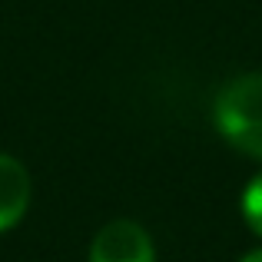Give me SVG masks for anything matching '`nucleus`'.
Here are the masks:
<instances>
[{
    "label": "nucleus",
    "instance_id": "20e7f679",
    "mask_svg": "<svg viewBox=\"0 0 262 262\" xmlns=\"http://www.w3.org/2000/svg\"><path fill=\"white\" fill-rule=\"evenodd\" d=\"M243 212H246V223L252 226V229L262 236V176H256L249 183V189H246L243 196Z\"/></svg>",
    "mask_w": 262,
    "mask_h": 262
},
{
    "label": "nucleus",
    "instance_id": "7ed1b4c3",
    "mask_svg": "<svg viewBox=\"0 0 262 262\" xmlns=\"http://www.w3.org/2000/svg\"><path fill=\"white\" fill-rule=\"evenodd\" d=\"M27 206H30V176L13 156L0 153V229L17 226Z\"/></svg>",
    "mask_w": 262,
    "mask_h": 262
},
{
    "label": "nucleus",
    "instance_id": "39448f33",
    "mask_svg": "<svg viewBox=\"0 0 262 262\" xmlns=\"http://www.w3.org/2000/svg\"><path fill=\"white\" fill-rule=\"evenodd\" d=\"M243 262H262V249H256V252H249Z\"/></svg>",
    "mask_w": 262,
    "mask_h": 262
},
{
    "label": "nucleus",
    "instance_id": "f257e3e1",
    "mask_svg": "<svg viewBox=\"0 0 262 262\" xmlns=\"http://www.w3.org/2000/svg\"><path fill=\"white\" fill-rule=\"evenodd\" d=\"M212 116L232 146L262 160V73L229 80L219 90Z\"/></svg>",
    "mask_w": 262,
    "mask_h": 262
},
{
    "label": "nucleus",
    "instance_id": "f03ea898",
    "mask_svg": "<svg viewBox=\"0 0 262 262\" xmlns=\"http://www.w3.org/2000/svg\"><path fill=\"white\" fill-rule=\"evenodd\" d=\"M90 262H156V249L143 226L116 219L93 236Z\"/></svg>",
    "mask_w": 262,
    "mask_h": 262
}]
</instances>
